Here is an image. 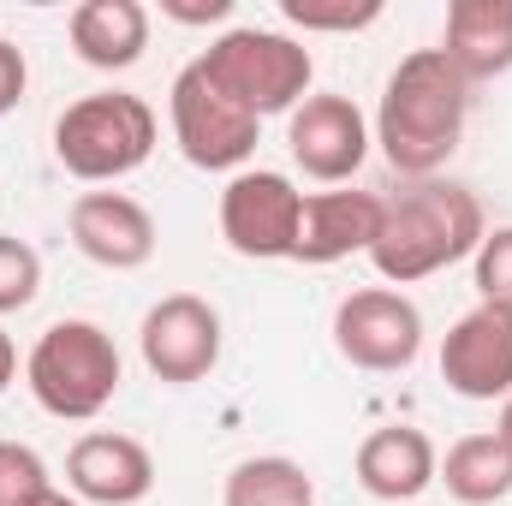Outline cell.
<instances>
[{"label": "cell", "mask_w": 512, "mask_h": 506, "mask_svg": "<svg viewBox=\"0 0 512 506\" xmlns=\"http://www.w3.org/2000/svg\"><path fill=\"white\" fill-rule=\"evenodd\" d=\"M441 381L459 399H507L512 393V310L477 304L441 340Z\"/></svg>", "instance_id": "30bf717a"}, {"label": "cell", "mask_w": 512, "mask_h": 506, "mask_svg": "<svg viewBox=\"0 0 512 506\" xmlns=\"http://www.w3.org/2000/svg\"><path fill=\"white\" fill-rule=\"evenodd\" d=\"M137 346H143V364L155 381L191 387L221 364V310L197 292H167L161 304H149Z\"/></svg>", "instance_id": "ba28073f"}, {"label": "cell", "mask_w": 512, "mask_h": 506, "mask_svg": "<svg viewBox=\"0 0 512 506\" xmlns=\"http://www.w3.org/2000/svg\"><path fill=\"white\" fill-rule=\"evenodd\" d=\"M36 292H42V256L30 251L24 239L0 233V316L36 304Z\"/></svg>", "instance_id": "7402d4cb"}, {"label": "cell", "mask_w": 512, "mask_h": 506, "mask_svg": "<svg viewBox=\"0 0 512 506\" xmlns=\"http://www.w3.org/2000/svg\"><path fill=\"white\" fill-rule=\"evenodd\" d=\"M227 506H316V477L298 459L262 453L227 471Z\"/></svg>", "instance_id": "d6986e66"}, {"label": "cell", "mask_w": 512, "mask_h": 506, "mask_svg": "<svg viewBox=\"0 0 512 506\" xmlns=\"http://www.w3.org/2000/svg\"><path fill=\"white\" fill-rule=\"evenodd\" d=\"M286 143H292V161L322 179V185H340L364 167L370 155V126L358 114L352 96H304L292 108V126H286Z\"/></svg>", "instance_id": "8fae6325"}, {"label": "cell", "mask_w": 512, "mask_h": 506, "mask_svg": "<svg viewBox=\"0 0 512 506\" xmlns=\"http://www.w3.org/2000/svg\"><path fill=\"white\" fill-rule=\"evenodd\" d=\"M197 60L209 66V78H215L221 90H233V96L251 108L256 120H262V114H292V108L310 96V78H316L310 48H298V42L280 36V30H256V24L215 36L209 54H197Z\"/></svg>", "instance_id": "5b68a950"}, {"label": "cell", "mask_w": 512, "mask_h": 506, "mask_svg": "<svg viewBox=\"0 0 512 506\" xmlns=\"http://www.w3.org/2000/svg\"><path fill=\"white\" fill-rule=\"evenodd\" d=\"M256 131H262V120H256L233 90H221L209 78L203 60H191L173 78V143H179V155L191 167H203V173L245 167L256 155Z\"/></svg>", "instance_id": "8992f818"}, {"label": "cell", "mask_w": 512, "mask_h": 506, "mask_svg": "<svg viewBox=\"0 0 512 506\" xmlns=\"http://www.w3.org/2000/svg\"><path fill=\"white\" fill-rule=\"evenodd\" d=\"M280 12H286L298 30L352 36V30H370V24L382 18V0H280Z\"/></svg>", "instance_id": "ffe728a7"}, {"label": "cell", "mask_w": 512, "mask_h": 506, "mask_svg": "<svg viewBox=\"0 0 512 506\" xmlns=\"http://www.w3.org/2000/svg\"><path fill=\"white\" fill-rule=\"evenodd\" d=\"M477 292H483V304L512 310V227L483 233V245H477Z\"/></svg>", "instance_id": "603a6c76"}, {"label": "cell", "mask_w": 512, "mask_h": 506, "mask_svg": "<svg viewBox=\"0 0 512 506\" xmlns=\"http://www.w3.org/2000/svg\"><path fill=\"white\" fill-rule=\"evenodd\" d=\"M24 381L36 393V405L48 417H66V423H90L114 405L120 393V346L108 328L96 322H54L42 328V340L30 346L24 358Z\"/></svg>", "instance_id": "3957f363"}, {"label": "cell", "mask_w": 512, "mask_h": 506, "mask_svg": "<svg viewBox=\"0 0 512 506\" xmlns=\"http://www.w3.org/2000/svg\"><path fill=\"white\" fill-rule=\"evenodd\" d=\"M334 346H340L346 364L376 370V376L411 370L417 352H423V310L405 292H393V286H364V292L340 298Z\"/></svg>", "instance_id": "52a82bcc"}, {"label": "cell", "mask_w": 512, "mask_h": 506, "mask_svg": "<svg viewBox=\"0 0 512 506\" xmlns=\"http://www.w3.org/2000/svg\"><path fill=\"white\" fill-rule=\"evenodd\" d=\"M72 245L90 256L96 268H143L155 256V215L126 197V191H84L66 215Z\"/></svg>", "instance_id": "7c38bea8"}, {"label": "cell", "mask_w": 512, "mask_h": 506, "mask_svg": "<svg viewBox=\"0 0 512 506\" xmlns=\"http://www.w3.org/2000/svg\"><path fill=\"white\" fill-rule=\"evenodd\" d=\"M66 483H72L78 501L137 506L155 489V459H149L143 441L114 435V429H96V435H84V441L66 453Z\"/></svg>", "instance_id": "5bb4252c"}, {"label": "cell", "mask_w": 512, "mask_h": 506, "mask_svg": "<svg viewBox=\"0 0 512 506\" xmlns=\"http://www.w3.org/2000/svg\"><path fill=\"white\" fill-rule=\"evenodd\" d=\"M155 149V108L131 90H96L54 120V155L72 179H126Z\"/></svg>", "instance_id": "277c9868"}, {"label": "cell", "mask_w": 512, "mask_h": 506, "mask_svg": "<svg viewBox=\"0 0 512 506\" xmlns=\"http://www.w3.org/2000/svg\"><path fill=\"white\" fill-rule=\"evenodd\" d=\"M441 54L465 84L512 72V0H453Z\"/></svg>", "instance_id": "9a60e30c"}, {"label": "cell", "mask_w": 512, "mask_h": 506, "mask_svg": "<svg viewBox=\"0 0 512 506\" xmlns=\"http://www.w3.org/2000/svg\"><path fill=\"white\" fill-rule=\"evenodd\" d=\"M495 435L507 441V453H512V393H507V399H501V423H495Z\"/></svg>", "instance_id": "4316f807"}, {"label": "cell", "mask_w": 512, "mask_h": 506, "mask_svg": "<svg viewBox=\"0 0 512 506\" xmlns=\"http://www.w3.org/2000/svg\"><path fill=\"white\" fill-rule=\"evenodd\" d=\"M30 506H84V501H78V495H60V489H48L42 501H30Z\"/></svg>", "instance_id": "83f0119b"}, {"label": "cell", "mask_w": 512, "mask_h": 506, "mask_svg": "<svg viewBox=\"0 0 512 506\" xmlns=\"http://www.w3.org/2000/svg\"><path fill=\"white\" fill-rule=\"evenodd\" d=\"M72 48L96 72H126L149 48V12L137 0H84L72 6Z\"/></svg>", "instance_id": "e0dca14e"}, {"label": "cell", "mask_w": 512, "mask_h": 506, "mask_svg": "<svg viewBox=\"0 0 512 506\" xmlns=\"http://www.w3.org/2000/svg\"><path fill=\"white\" fill-rule=\"evenodd\" d=\"M54 483H48V465L36 447L24 441H0V506H30L42 501Z\"/></svg>", "instance_id": "44dd1931"}, {"label": "cell", "mask_w": 512, "mask_h": 506, "mask_svg": "<svg viewBox=\"0 0 512 506\" xmlns=\"http://www.w3.org/2000/svg\"><path fill=\"white\" fill-rule=\"evenodd\" d=\"M382 209L387 197L376 191H316L304 197V215H298V251L292 262H346V256H370V245L382 239Z\"/></svg>", "instance_id": "4fadbf2b"}, {"label": "cell", "mask_w": 512, "mask_h": 506, "mask_svg": "<svg viewBox=\"0 0 512 506\" xmlns=\"http://www.w3.org/2000/svg\"><path fill=\"white\" fill-rule=\"evenodd\" d=\"M489 233L477 191L453 185V179H411L399 197H387L382 209V239L370 245V262L387 286H411L429 280L465 256H477Z\"/></svg>", "instance_id": "7a4b0ae2"}, {"label": "cell", "mask_w": 512, "mask_h": 506, "mask_svg": "<svg viewBox=\"0 0 512 506\" xmlns=\"http://www.w3.org/2000/svg\"><path fill=\"white\" fill-rule=\"evenodd\" d=\"M298 215L304 191H292L286 173H233L221 191V239L251 262H280L298 251Z\"/></svg>", "instance_id": "9c48e42d"}, {"label": "cell", "mask_w": 512, "mask_h": 506, "mask_svg": "<svg viewBox=\"0 0 512 506\" xmlns=\"http://www.w3.org/2000/svg\"><path fill=\"white\" fill-rule=\"evenodd\" d=\"M435 483H447V495L465 506H495L512 495V453L501 435H465L447 447Z\"/></svg>", "instance_id": "ac0fdd59"}, {"label": "cell", "mask_w": 512, "mask_h": 506, "mask_svg": "<svg viewBox=\"0 0 512 506\" xmlns=\"http://www.w3.org/2000/svg\"><path fill=\"white\" fill-rule=\"evenodd\" d=\"M24 90H30V66H24V54L0 36V120L24 102Z\"/></svg>", "instance_id": "cb8c5ba5"}, {"label": "cell", "mask_w": 512, "mask_h": 506, "mask_svg": "<svg viewBox=\"0 0 512 506\" xmlns=\"http://www.w3.org/2000/svg\"><path fill=\"white\" fill-rule=\"evenodd\" d=\"M161 12L173 24H221L233 12V0H161Z\"/></svg>", "instance_id": "d4e9b609"}, {"label": "cell", "mask_w": 512, "mask_h": 506, "mask_svg": "<svg viewBox=\"0 0 512 506\" xmlns=\"http://www.w3.org/2000/svg\"><path fill=\"white\" fill-rule=\"evenodd\" d=\"M12 381H18V346H12V334L0 328V393H6Z\"/></svg>", "instance_id": "484cf974"}, {"label": "cell", "mask_w": 512, "mask_h": 506, "mask_svg": "<svg viewBox=\"0 0 512 506\" xmlns=\"http://www.w3.org/2000/svg\"><path fill=\"white\" fill-rule=\"evenodd\" d=\"M441 471V453L423 429L411 423H393V429H376L364 447H358V483L364 495L376 501H417Z\"/></svg>", "instance_id": "2e32d148"}, {"label": "cell", "mask_w": 512, "mask_h": 506, "mask_svg": "<svg viewBox=\"0 0 512 506\" xmlns=\"http://www.w3.org/2000/svg\"><path fill=\"white\" fill-rule=\"evenodd\" d=\"M465 114H471V84L447 66V54L441 48L405 54L376 108V143L387 167L405 179H435L465 137Z\"/></svg>", "instance_id": "6da1fadb"}]
</instances>
